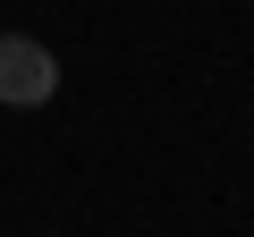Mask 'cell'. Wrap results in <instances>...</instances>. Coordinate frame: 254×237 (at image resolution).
<instances>
[{
  "label": "cell",
  "mask_w": 254,
  "mask_h": 237,
  "mask_svg": "<svg viewBox=\"0 0 254 237\" xmlns=\"http://www.w3.org/2000/svg\"><path fill=\"white\" fill-rule=\"evenodd\" d=\"M51 93H60V59L34 34H0V102H9V110H34Z\"/></svg>",
  "instance_id": "obj_1"
}]
</instances>
